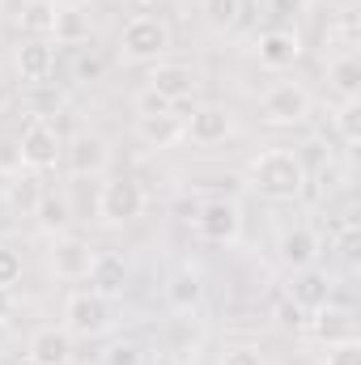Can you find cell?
Returning a JSON list of instances; mask_svg holds the SVG:
<instances>
[{
  "mask_svg": "<svg viewBox=\"0 0 361 365\" xmlns=\"http://www.w3.org/2000/svg\"><path fill=\"white\" fill-rule=\"evenodd\" d=\"M247 187L272 204H298L310 187L306 162L293 149H264L247 162Z\"/></svg>",
  "mask_w": 361,
  "mask_h": 365,
  "instance_id": "1",
  "label": "cell"
},
{
  "mask_svg": "<svg viewBox=\"0 0 361 365\" xmlns=\"http://www.w3.org/2000/svg\"><path fill=\"white\" fill-rule=\"evenodd\" d=\"M119 60L123 64H158L171 47H175V34H171V21L158 17V13H136L123 21L119 30Z\"/></svg>",
  "mask_w": 361,
  "mask_h": 365,
  "instance_id": "2",
  "label": "cell"
},
{
  "mask_svg": "<svg viewBox=\"0 0 361 365\" xmlns=\"http://www.w3.org/2000/svg\"><path fill=\"white\" fill-rule=\"evenodd\" d=\"M64 331L73 340H98V336H111L115 323H119V302L115 297H102L93 289H77L64 297V314H60Z\"/></svg>",
  "mask_w": 361,
  "mask_h": 365,
  "instance_id": "3",
  "label": "cell"
},
{
  "mask_svg": "<svg viewBox=\"0 0 361 365\" xmlns=\"http://www.w3.org/2000/svg\"><path fill=\"white\" fill-rule=\"evenodd\" d=\"M145 208H149V191H145V182L132 179V175H106V182L98 187L93 212H98V225H106V230L136 225L145 217Z\"/></svg>",
  "mask_w": 361,
  "mask_h": 365,
  "instance_id": "4",
  "label": "cell"
},
{
  "mask_svg": "<svg viewBox=\"0 0 361 365\" xmlns=\"http://www.w3.org/2000/svg\"><path fill=\"white\" fill-rule=\"evenodd\" d=\"M17 153H21V170L47 175V170H56L64 162V136H60V128L51 119L30 115V123L17 136Z\"/></svg>",
  "mask_w": 361,
  "mask_h": 365,
  "instance_id": "5",
  "label": "cell"
},
{
  "mask_svg": "<svg viewBox=\"0 0 361 365\" xmlns=\"http://www.w3.org/2000/svg\"><path fill=\"white\" fill-rule=\"evenodd\" d=\"M315 115V93L302 81H276L260 98V123L268 128H302Z\"/></svg>",
  "mask_w": 361,
  "mask_h": 365,
  "instance_id": "6",
  "label": "cell"
},
{
  "mask_svg": "<svg viewBox=\"0 0 361 365\" xmlns=\"http://www.w3.org/2000/svg\"><path fill=\"white\" fill-rule=\"evenodd\" d=\"M234 132H238V119H234V110L221 106V102H195V106L187 110V119H183V140H191V145H200V149H217V145H225Z\"/></svg>",
  "mask_w": 361,
  "mask_h": 365,
  "instance_id": "7",
  "label": "cell"
},
{
  "mask_svg": "<svg viewBox=\"0 0 361 365\" xmlns=\"http://www.w3.org/2000/svg\"><path fill=\"white\" fill-rule=\"evenodd\" d=\"M191 225H195V234H200L204 242H213V247H230V242L243 238V208H238V200L213 195V200H204V204L195 208Z\"/></svg>",
  "mask_w": 361,
  "mask_h": 365,
  "instance_id": "8",
  "label": "cell"
},
{
  "mask_svg": "<svg viewBox=\"0 0 361 365\" xmlns=\"http://www.w3.org/2000/svg\"><path fill=\"white\" fill-rule=\"evenodd\" d=\"M200 86H204L200 68H191V64H183V60H158V64H149V73H145V90L158 93L166 106L191 102V98L200 93Z\"/></svg>",
  "mask_w": 361,
  "mask_h": 365,
  "instance_id": "9",
  "label": "cell"
},
{
  "mask_svg": "<svg viewBox=\"0 0 361 365\" xmlns=\"http://www.w3.org/2000/svg\"><path fill=\"white\" fill-rule=\"evenodd\" d=\"M93 259H98V251H93L86 238H77V234H60L47 247V272L56 276V280H68V284L86 280L93 268Z\"/></svg>",
  "mask_w": 361,
  "mask_h": 365,
  "instance_id": "10",
  "label": "cell"
},
{
  "mask_svg": "<svg viewBox=\"0 0 361 365\" xmlns=\"http://www.w3.org/2000/svg\"><path fill=\"white\" fill-rule=\"evenodd\" d=\"M64 166L73 179H98L111 166V145L98 132H77L73 140H64Z\"/></svg>",
  "mask_w": 361,
  "mask_h": 365,
  "instance_id": "11",
  "label": "cell"
},
{
  "mask_svg": "<svg viewBox=\"0 0 361 365\" xmlns=\"http://www.w3.org/2000/svg\"><path fill=\"white\" fill-rule=\"evenodd\" d=\"M77 340L64 331V323H39L26 336V365H73Z\"/></svg>",
  "mask_w": 361,
  "mask_h": 365,
  "instance_id": "12",
  "label": "cell"
},
{
  "mask_svg": "<svg viewBox=\"0 0 361 365\" xmlns=\"http://www.w3.org/2000/svg\"><path fill=\"white\" fill-rule=\"evenodd\" d=\"M276 255H280V264H285L289 272H298V268H315L319 255H323V238H319V230L306 225V221L285 225L280 238H276Z\"/></svg>",
  "mask_w": 361,
  "mask_h": 365,
  "instance_id": "13",
  "label": "cell"
},
{
  "mask_svg": "<svg viewBox=\"0 0 361 365\" xmlns=\"http://www.w3.org/2000/svg\"><path fill=\"white\" fill-rule=\"evenodd\" d=\"M56 43L51 38H21L13 47V73L21 86H39V81H51L56 73Z\"/></svg>",
  "mask_w": 361,
  "mask_h": 365,
  "instance_id": "14",
  "label": "cell"
},
{
  "mask_svg": "<svg viewBox=\"0 0 361 365\" xmlns=\"http://www.w3.org/2000/svg\"><path fill=\"white\" fill-rule=\"evenodd\" d=\"M255 60H260V68H268V73L293 68V64L302 60V34H298V30H285V26L264 30V34L255 38Z\"/></svg>",
  "mask_w": 361,
  "mask_h": 365,
  "instance_id": "15",
  "label": "cell"
},
{
  "mask_svg": "<svg viewBox=\"0 0 361 365\" xmlns=\"http://www.w3.org/2000/svg\"><path fill=\"white\" fill-rule=\"evenodd\" d=\"M162 297H166V306L175 314H195L204 306V272L195 264L175 268V272L166 276V284H162Z\"/></svg>",
  "mask_w": 361,
  "mask_h": 365,
  "instance_id": "16",
  "label": "cell"
},
{
  "mask_svg": "<svg viewBox=\"0 0 361 365\" xmlns=\"http://www.w3.org/2000/svg\"><path fill=\"white\" fill-rule=\"evenodd\" d=\"M136 140H141L145 149H158V153L183 145V115H175V106L136 115Z\"/></svg>",
  "mask_w": 361,
  "mask_h": 365,
  "instance_id": "17",
  "label": "cell"
},
{
  "mask_svg": "<svg viewBox=\"0 0 361 365\" xmlns=\"http://www.w3.org/2000/svg\"><path fill=\"white\" fill-rule=\"evenodd\" d=\"M310 331H315V340L327 349V344H345V340H357V319H353V310H345V306H319V310H310Z\"/></svg>",
  "mask_w": 361,
  "mask_h": 365,
  "instance_id": "18",
  "label": "cell"
},
{
  "mask_svg": "<svg viewBox=\"0 0 361 365\" xmlns=\"http://www.w3.org/2000/svg\"><path fill=\"white\" fill-rule=\"evenodd\" d=\"M289 302L298 306V310H319V306H327L332 302V276L323 272L319 264L315 268H298L293 280H289Z\"/></svg>",
  "mask_w": 361,
  "mask_h": 365,
  "instance_id": "19",
  "label": "cell"
},
{
  "mask_svg": "<svg viewBox=\"0 0 361 365\" xmlns=\"http://www.w3.org/2000/svg\"><path fill=\"white\" fill-rule=\"evenodd\" d=\"M128 276H132V268H128V259L123 255H115V251H98V259H93L90 268V289L93 293H102V297H123L128 293Z\"/></svg>",
  "mask_w": 361,
  "mask_h": 365,
  "instance_id": "20",
  "label": "cell"
},
{
  "mask_svg": "<svg viewBox=\"0 0 361 365\" xmlns=\"http://www.w3.org/2000/svg\"><path fill=\"white\" fill-rule=\"evenodd\" d=\"M34 221H39V230H43L47 238L68 234V225H73V204H68V195H64V191H39V200H34Z\"/></svg>",
  "mask_w": 361,
  "mask_h": 365,
  "instance_id": "21",
  "label": "cell"
},
{
  "mask_svg": "<svg viewBox=\"0 0 361 365\" xmlns=\"http://www.w3.org/2000/svg\"><path fill=\"white\" fill-rule=\"evenodd\" d=\"M47 38L56 47H86L93 38V17L86 9H56V21H51Z\"/></svg>",
  "mask_w": 361,
  "mask_h": 365,
  "instance_id": "22",
  "label": "cell"
},
{
  "mask_svg": "<svg viewBox=\"0 0 361 365\" xmlns=\"http://www.w3.org/2000/svg\"><path fill=\"white\" fill-rule=\"evenodd\" d=\"M327 90L336 93L340 102L361 98V60H357V51H345V56H332V60H327Z\"/></svg>",
  "mask_w": 361,
  "mask_h": 365,
  "instance_id": "23",
  "label": "cell"
},
{
  "mask_svg": "<svg viewBox=\"0 0 361 365\" xmlns=\"http://www.w3.org/2000/svg\"><path fill=\"white\" fill-rule=\"evenodd\" d=\"M332 123H336L340 145H345V149H357V145H361V98L340 102V106H336V115H332Z\"/></svg>",
  "mask_w": 361,
  "mask_h": 365,
  "instance_id": "24",
  "label": "cell"
},
{
  "mask_svg": "<svg viewBox=\"0 0 361 365\" xmlns=\"http://www.w3.org/2000/svg\"><path fill=\"white\" fill-rule=\"evenodd\" d=\"M51 21H56V4L51 0H30V9L21 13V30L30 34V38H47L51 34Z\"/></svg>",
  "mask_w": 361,
  "mask_h": 365,
  "instance_id": "25",
  "label": "cell"
},
{
  "mask_svg": "<svg viewBox=\"0 0 361 365\" xmlns=\"http://www.w3.org/2000/svg\"><path fill=\"white\" fill-rule=\"evenodd\" d=\"M200 9L213 30H234L243 21V0H200Z\"/></svg>",
  "mask_w": 361,
  "mask_h": 365,
  "instance_id": "26",
  "label": "cell"
},
{
  "mask_svg": "<svg viewBox=\"0 0 361 365\" xmlns=\"http://www.w3.org/2000/svg\"><path fill=\"white\" fill-rule=\"evenodd\" d=\"M323 43H327V47H336V56L353 51V47H357V30H353V17L345 13L340 21H332V26L323 30Z\"/></svg>",
  "mask_w": 361,
  "mask_h": 365,
  "instance_id": "27",
  "label": "cell"
},
{
  "mask_svg": "<svg viewBox=\"0 0 361 365\" xmlns=\"http://www.w3.org/2000/svg\"><path fill=\"white\" fill-rule=\"evenodd\" d=\"M21 276H26V259H21V251L0 242V289H17Z\"/></svg>",
  "mask_w": 361,
  "mask_h": 365,
  "instance_id": "28",
  "label": "cell"
},
{
  "mask_svg": "<svg viewBox=\"0 0 361 365\" xmlns=\"http://www.w3.org/2000/svg\"><path fill=\"white\" fill-rule=\"evenodd\" d=\"M102 365H145V344L141 340H115L102 353Z\"/></svg>",
  "mask_w": 361,
  "mask_h": 365,
  "instance_id": "29",
  "label": "cell"
},
{
  "mask_svg": "<svg viewBox=\"0 0 361 365\" xmlns=\"http://www.w3.org/2000/svg\"><path fill=\"white\" fill-rule=\"evenodd\" d=\"M26 90L34 93V98H30V115H39V119L56 115V110L64 106V93H60V90H47V81H39V86H26Z\"/></svg>",
  "mask_w": 361,
  "mask_h": 365,
  "instance_id": "30",
  "label": "cell"
},
{
  "mask_svg": "<svg viewBox=\"0 0 361 365\" xmlns=\"http://www.w3.org/2000/svg\"><path fill=\"white\" fill-rule=\"evenodd\" d=\"M217 365H268V357H264L255 344H230Z\"/></svg>",
  "mask_w": 361,
  "mask_h": 365,
  "instance_id": "31",
  "label": "cell"
},
{
  "mask_svg": "<svg viewBox=\"0 0 361 365\" xmlns=\"http://www.w3.org/2000/svg\"><path fill=\"white\" fill-rule=\"evenodd\" d=\"M323 365H361V340H345V344H327Z\"/></svg>",
  "mask_w": 361,
  "mask_h": 365,
  "instance_id": "32",
  "label": "cell"
},
{
  "mask_svg": "<svg viewBox=\"0 0 361 365\" xmlns=\"http://www.w3.org/2000/svg\"><path fill=\"white\" fill-rule=\"evenodd\" d=\"M0 175H21V153H17V140H0Z\"/></svg>",
  "mask_w": 361,
  "mask_h": 365,
  "instance_id": "33",
  "label": "cell"
},
{
  "mask_svg": "<svg viewBox=\"0 0 361 365\" xmlns=\"http://www.w3.org/2000/svg\"><path fill=\"white\" fill-rule=\"evenodd\" d=\"M73 77H77V81H98V77H102V60H98V56H81V60H77V64H73Z\"/></svg>",
  "mask_w": 361,
  "mask_h": 365,
  "instance_id": "34",
  "label": "cell"
},
{
  "mask_svg": "<svg viewBox=\"0 0 361 365\" xmlns=\"http://www.w3.org/2000/svg\"><path fill=\"white\" fill-rule=\"evenodd\" d=\"M268 9L276 17H302L310 9V0H268Z\"/></svg>",
  "mask_w": 361,
  "mask_h": 365,
  "instance_id": "35",
  "label": "cell"
},
{
  "mask_svg": "<svg viewBox=\"0 0 361 365\" xmlns=\"http://www.w3.org/2000/svg\"><path fill=\"white\" fill-rule=\"evenodd\" d=\"M276 314H280V323H285V327H302V323H306V310H298V306H293L289 297H285V302L276 306Z\"/></svg>",
  "mask_w": 361,
  "mask_h": 365,
  "instance_id": "36",
  "label": "cell"
},
{
  "mask_svg": "<svg viewBox=\"0 0 361 365\" xmlns=\"http://www.w3.org/2000/svg\"><path fill=\"white\" fill-rule=\"evenodd\" d=\"M26 9H30V0H0V17H4V21H13V26L21 21V13H26Z\"/></svg>",
  "mask_w": 361,
  "mask_h": 365,
  "instance_id": "37",
  "label": "cell"
},
{
  "mask_svg": "<svg viewBox=\"0 0 361 365\" xmlns=\"http://www.w3.org/2000/svg\"><path fill=\"white\" fill-rule=\"evenodd\" d=\"M13 314H17V297H13V289H0V327H9Z\"/></svg>",
  "mask_w": 361,
  "mask_h": 365,
  "instance_id": "38",
  "label": "cell"
},
{
  "mask_svg": "<svg viewBox=\"0 0 361 365\" xmlns=\"http://www.w3.org/2000/svg\"><path fill=\"white\" fill-rule=\"evenodd\" d=\"M336 187H345V182H340V166H323V175H319V191L327 195V191H336Z\"/></svg>",
  "mask_w": 361,
  "mask_h": 365,
  "instance_id": "39",
  "label": "cell"
},
{
  "mask_svg": "<svg viewBox=\"0 0 361 365\" xmlns=\"http://www.w3.org/2000/svg\"><path fill=\"white\" fill-rule=\"evenodd\" d=\"M56 9H90V0H51Z\"/></svg>",
  "mask_w": 361,
  "mask_h": 365,
  "instance_id": "40",
  "label": "cell"
},
{
  "mask_svg": "<svg viewBox=\"0 0 361 365\" xmlns=\"http://www.w3.org/2000/svg\"><path fill=\"white\" fill-rule=\"evenodd\" d=\"M153 365H183V361H175V357H158Z\"/></svg>",
  "mask_w": 361,
  "mask_h": 365,
  "instance_id": "41",
  "label": "cell"
},
{
  "mask_svg": "<svg viewBox=\"0 0 361 365\" xmlns=\"http://www.w3.org/2000/svg\"><path fill=\"white\" fill-rule=\"evenodd\" d=\"M4 86H9V81H4V68H0V93H4Z\"/></svg>",
  "mask_w": 361,
  "mask_h": 365,
  "instance_id": "42",
  "label": "cell"
},
{
  "mask_svg": "<svg viewBox=\"0 0 361 365\" xmlns=\"http://www.w3.org/2000/svg\"><path fill=\"white\" fill-rule=\"evenodd\" d=\"M132 4H158V0H132Z\"/></svg>",
  "mask_w": 361,
  "mask_h": 365,
  "instance_id": "43",
  "label": "cell"
},
{
  "mask_svg": "<svg viewBox=\"0 0 361 365\" xmlns=\"http://www.w3.org/2000/svg\"><path fill=\"white\" fill-rule=\"evenodd\" d=\"M268 365H272V361H268Z\"/></svg>",
  "mask_w": 361,
  "mask_h": 365,
  "instance_id": "44",
  "label": "cell"
}]
</instances>
